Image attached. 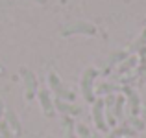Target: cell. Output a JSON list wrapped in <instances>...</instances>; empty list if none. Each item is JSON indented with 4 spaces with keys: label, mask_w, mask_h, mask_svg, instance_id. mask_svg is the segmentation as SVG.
<instances>
[{
    "label": "cell",
    "mask_w": 146,
    "mask_h": 138,
    "mask_svg": "<svg viewBox=\"0 0 146 138\" xmlns=\"http://www.w3.org/2000/svg\"><path fill=\"white\" fill-rule=\"evenodd\" d=\"M135 63H137V57L129 55L128 59H124V61H122V64L118 66V74H126V72H129L133 66H135Z\"/></svg>",
    "instance_id": "obj_14"
},
{
    "label": "cell",
    "mask_w": 146,
    "mask_h": 138,
    "mask_svg": "<svg viewBox=\"0 0 146 138\" xmlns=\"http://www.w3.org/2000/svg\"><path fill=\"white\" fill-rule=\"evenodd\" d=\"M98 78V70L96 68H87L82 76V94H83V99L87 103H94L96 101V96H94V79Z\"/></svg>",
    "instance_id": "obj_1"
},
{
    "label": "cell",
    "mask_w": 146,
    "mask_h": 138,
    "mask_svg": "<svg viewBox=\"0 0 146 138\" xmlns=\"http://www.w3.org/2000/svg\"><path fill=\"white\" fill-rule=\"evenodd\" d=\"M137 133L133 131L131 127H128V125H120V127H117V129H113V133L109 135V138H126V136H129V138H133Z\"/></svg>",
    "instance_id": "obj_11"
},
{
    "label": "cell",
    "mask_w": 146,
    "mask_h": 138,
    "mask_svg": "<svg viewBox=\"0 0 146 138\" xmlns=\"http://www.w3.org/2000/svg\"><path fill=\"white\" fill-rule=\"evenodd\" d=\"M0 138H2V136H0Z\"/></svg>",
    "instance_id": "obj_23"
},
{
    "label": "cell",
    "mask_w": 146,
    "mask_h": 138,
    "mask_svg": "<svg viewBox=\"0 0 146 138\" xmlns=\"http://www.w3.org/2000/svg\"><path fill=\"white\" fill-rule=\"evenodd\" d=\"M133 138H137V136H133Z\"/></svg>",
    "instance_id": "obj_22"
},
{
    "label": "cell",
    "mask_w": 146,
    "mask_h": 138,
    "mask_svg": "<svg viewBox=\"0 0 146 138\" xmlns=\"http://www.w3.org/2000/svg\"><path fill=\"white\" fill-rule=\"evenodd\" d=\"M2 112H4V103L0 101V122H2Z\"/></svg>",
    "instance_id": "obj_18"
},
{
    "label": "cell",
    "mask_w": 146,
    "mask_h": 138,
    "mask_svg": "<svg viewBox=\"0 0 146 138\" xmlns=\"http://www.w3.org/2000/svg\"><path fill=\"white\" fill-rule=\"evenodd\" d=\"M48 85H50V90L56 94V98L63 99V101H72V99L76 98L74 92L68 90L67 87L61 83V79L57 78L56 74H54V72H50V74H48Z\"/></svg>",
    "instance_id": "obj_2"
},
{
    "label": "cell",
    "mask_w": 146,
    "mask_h": 138,
    "mask_svg": "<svg viewBox=\"0 0 146 138\" xmlns=\"http://www.w3.org/2000/svg\"><path fill=\"white\" fill-rule=\"evenodd\" d=\"M141 110H143V122H144V125H146V103H144V105H141Z\"/></svg>",
    "instance_id": "obj_17"
},
{
    "label": "cell",
    "mask_w": 146,
    "mask_h": 138,
    "mask_svg": "<svg viewBox=\"0 0 146 138\" xmlns=\"http://www.w3.org/2000/svg\"><path fill=\"white\" fill-rule=\"evenodd\" d=\"M128 53H129V52H115L113 55L109 57V61H107V66H113V64H117V63H118V61L128 59Z\"/></svg>",
    "instance_id": "obj_16"
},
{
    "label": "cell",
    "mask_w": 146,
    "mask_h": 138,
    "mask_svg": "<svg viewBox=\"0 0 146 138\" xmlns=\"http://www.w3.org/2000/svg\"><path fill=\"white\" fill-rule=\"evenodd\" d=\"M54 107H56V110H59L63 116H80V114H82V107L74 105V103H70V101H63V99H59V98L54 99Z\"/></svg>",
    "instance_id": "obj_7"
},
{
    "label": "cell",
    "mask_w": 146,
    "mask_h": 138,
    "mask_svg": "<svg viewBox=\"0 0 146 138\" xmlns=\"http://www.w3.org/2000/svg\"><path fill=\"white\" fill-rule=\"evenodd\" d=\"M122 92L128 96L129 116H139V112H141V99H139V94H137L133 89H129V87H124V89H122Z\"/></svg>",
    "instance_id": "obj_8"
},
{
    "label": "cell",
    "mask_w": 146,
    "mask_h": 138,
    "mask_svg": "<svg viewBox=\"0 0 146 138\" xmlns=\"http://www.w3.org/2000/svg\"><path fill=\"white\" fill-rule=\"evenodd\" d=\"M39 2H44V0H39Z\"/></svg>",
    "instance_id": "obj_21"
},
{
    "label": "cell",
    "mask_w": 146,
    "mask_h": 138,
    "mask_svg": "<svg viewBox=\"0 0 146 138\" xmlns=\"http://www.w3.org/2000/svg\"><path fill=\"white\" fill-rule=\"evenodd\" d=\"M126 125L128 127H131L133 131H143V129H146V125H144V122L141 120V118H137V116H128V122H126Z\"/></svg>",
    "instance_id": "obj_13"
},
{
    "label": "cell",
    "mask_w": 146,
    "mask_h": 138,
    "mask_svg": "<svg viewBox=\"0 0 146 138\" xmlns=\"http://www.w3.org/2000/svg\"><path fill=\"white\" fill-rule=\"evenodd\" d=\"M118 90H122V87H118V85H113V83H102V85H98L96 87V90H94V94H113V92H118Z\"/></svg>",
    "instance_id": "obj_12"
},
{
    "label": "cell",
    "mask_w": 146,
    "mask_h": 138,
    "mask_svg": "<svg viewBox=\"0 0 146 138\" xmlns=\"http://www.w3.org/2000/svg\"><path fill=\"white\" fill-rule=\"evenodd\" d=\"M37 98H39V103H41V109H43L44 116L52 118L56 114V107H54V99L50 96V90H46V89L39 90L37 92Z\"/></svg>",
    "instance_id": "obj_6"
},
{
    "label": "cell",
    "mask_w": 146,
    "mask_h": 138,
    "mask_svg": "<svg viewBox=\"0 0 146 138\" xmlns=\"http://www.w3.org/2000/svg\"><path fill=\"white\" fill-rule=\"evenodd\" d=\"M124 105H126L124 96H117V99H115V107H113V114H115V120H117V122L124 120Z\"/></svg>",
    "instance_id": "obj_10"
},
{
    "label": "cell",
    "mask_w": 146,
    "mask_h": 138,
    "mask_svg": "<svg viewBox=\"0 0 146 138\" xmlns=\"http://www.w3.org/2000/svg\"><path fill=\"white\" fill-rule=\"evenodd\" d=\"M4 122H6L7 125L11 127V131L15 133V136H21V122H19V118H17V114H15V110H11V109H6V118H4Z\"/></svg>",
    "instance_id": "obj_9"
},
{
    "label": "cell",
    "mask_w": 146,
    "mask_h": 138,
    "mask_svg": "<svg viewBox=\"0 0 146 138\" xmlns=\"http://www.w3.org/2000/svg\"><path fill=\"white\" fill-rule=\"evenodd\" d=\"M91 138H102V136H100L98 133H91Z\"/></svg>",
    "instance_id": "obj_19"
},
{
    "label": "cell",
    "mask_w": 146,
    "mask_h": 138,
    "mask_svg": "<svg viewBox=\"0 0 146 138\" xmlns=\"http://www.w3.org/2000/svg\"><path fill=\"white\" fill-rule=\"evenodd\" d=\"M93 120H94V125H96V129L100 133H106L109 129L106 124V114H104V98H98L93 103Z\"/></svg>",
    "instance_id": "obj_4"
},
{
    "label": "cell",
    "mask_w": 146,
    "mask_h": 138,
    "mask_svg": "<svg viewBox=\"0 0 146 138\" xmlns=\"http://www.w3.org/2000/svg\"><path fill=\"white\" fill-rule=\"evenodd\" d=\"M63 35H72V33H83V35H94L96 33V28L89 22H72V24H67L63 30H61Z\"/></svg>",
    "instance_id": "obj_5"
},
{
    "label": "cell",
    "mask_w": 146,
    "mask_h": 138,
    "mask_svg": "<svg viewBox=\"0 0 146 138\" xmlns=\"http://www.w3.org/2000/svg\"><path fill=\"white\" fill-rule=\"evenodd\" d=\"M146 48V30L143 33H141V37L135 41V43L131 44V48H129V53H133V52H141V50H144Z\"/></svg>",
    "instance_id": "obj_15"
},
{
    "label": "cell",
    "mask_w": 146,
    "mask_h": 138,
    "mask_svg": "<svg viewBox=\"0 0 146 138\" xmlns=\"http://www.w3.org/2000/svg\"><path fill=\"white\" fill-rule=\"evenodd\" d=\"M46 138H54V136H46Z\"/></svg>",
    "instance_id": "obj_20"
},
{
    "label": "cell",
    "mask_w": 146,
    "mask_h": 138,
    "mask_svg": "<svg viewBox=\"0 0 146 138\" xmlns=\"http://www.w3.org/2000/svg\"><path fill=\"white\" fill-rule=\"evenodd\" d=\"M21 74H22V79H24L26 99L32 101V99L35 98V94H37V78H35V74H33L32 70H28V68H22Z\"/></svg>",
    "instance_id": "obj_3"
}]
</instances>
